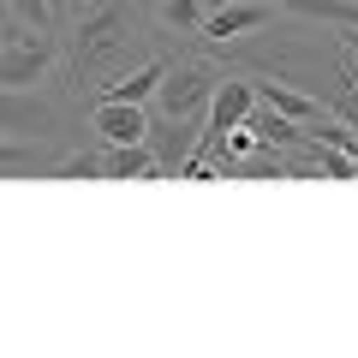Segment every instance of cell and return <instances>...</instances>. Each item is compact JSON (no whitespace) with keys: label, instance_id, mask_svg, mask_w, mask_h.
I'll use <instances>...</instances> for the list:
<instances>
[{"label":"cell","instance_id":"obj_16","mask_svg":"<svg viewBox=\"0 0 358 358\" xmlns=\"http://www.w3.org/2000/svg\"><path fill=\"white\" fill-rule=\"evenodd\" d=\"M162 18L173 30H192L197 24V0H162Z\"/></svg>","mask_w":358,"mask_h":358},{"label":"cell","instance_id":"obj_1","mask_svg":"<svg viewBox=\"0 0 358 358\" xmlns=\"http://www.w3.org/2000/svg\"><path fill=\"white\" fill-rule=\"evenodd\" d=\"M215 84H221V78L209 72V66L185 60V66H167L162 90H155V102H162V114H197V108L215 96Z\"/></svg>","mask_w":358,"mask_h":358},{"label":"cell","instance_id":"obj_2","mask_svg":"<svg viewBox=\"0 0 358 358\" xmlns=\"http://www.w3.org/2000/svg\"><path fill=\"white\" fill-rule=\"evenodd\" d=\"M251 108H257V84H245V78H227V84H215V96H209V126H203V138H197V150L215 155L221 131L239 126V120H251Z\"/></svg>","mask_w":358,"mask_h":358},{"label":"cell","instance_id":"obj_6","mask_svg":"<svg viewBox=\"0 0 358 358\" xmlns=\"http://www.w3.org/2000/svg\"><path fill=\"white\" fill-rule=\"evenodd\" d=\"M263 24H268V0H227V6H209L203 36H209V42H233V36L263 30Z\"/></svg>","mask_w":358,"mask_h":358},{"label":"cell","instance_id":"obj_12","mask_svg":"<svg viewBox=\"0 0 358 358\" xmlns=\"http://www.w3.org/2000/svg\"><path fill=\"white\" fill-rule=\"evenodd\" d=\"M257 102H268L275 114L299 120V126H310V120H322V108L310 102V96H299V90H287V84H257Z\"/></svg>","mask_w":358,"mask_h":358},{"label":"cell","instance_id":"obj_7","mask_svg":"<svg viewBox=\"0 0 358 358\" xmlns=\"http://www.w3.org/2000/svg\"><path fill=\"white\" fill-rule=\"evenodd\" d=\"M96 131L108 143H143L150 138V114H143V102H96Z\"/></svg>","mask_w":358,"mask_h":358},{"label":"cell","instance_id":"obj_10","mask_svg":"<svg viewBox=\"0 0 358 358\" xmlns=\"http://www.w3.org/2000/svg\"><path fill=\"white\" fill-rule=\"evenodd\" d=\"M162 78H167V60H150V66H138L131 78H120V84H108L96 102H150L155 90H162Z\"/></svg>","mask_w":358,"mask_h":358},{"label":"cell","instance_id":"obj_18","mask_svg":"<svg viewBox=\"0 0 358 358\" xmlns=\"http://www.w3.org/2000/svg\"><path fill=\"white\" fill-rule=\"evenodd\" d=\"M209 6H227V0H209Z\"/></svg>","mask_w":358,"mask_h":358},{"label":"cell","instance_id":"obj_19","mask_svg":"<svg viewBox=\"0 0 358 358\" xmlns=\"http://www.w3.org/2000/svg\"><path fill=\"white\" fill-rule=\"evenodd\" d=\"M352 54H358V36H352Z\"/></svg>","mask_w":358,"mask_h":358},{"label":"cell","instance_id":"obj_9","mask_svg":"<svg viewBox=\"0 0 358 358\" xmlns=\"http://www.w3.org/2000/svg\"><path fill=\"white\" fill-rule=\"evenodd\" d=\"M268 6H287V13L334 24V30H358V0H268Z\"/></svg>","mask_w":358,"mask_h":358},{"label":"cell","instance_id":"obj_15","mask_svg":"<svg viewBox=\"0 0 358 358\" xmlns=\"http://www.w3.org/2000/svg\"><path fill=\"white\" fill-rule=\"evenodd\" d=\"M239 173H245V179H287V162H281V155H263V150H257L251 162H239Z\"/></svg>","mask_w":358,"mask_h":358},{"label":"cell","instance_id":"obj_13","mask_svg":"<svg viewBox=\"0 0 358 358\" xmlns=\"http://www.w3.org/2000/svg\"><path fill=\"white\" fill-rule=\"evenodd\" d=\"M215 150L227 155V162H251V155H257V150H268V143H263V131H257L251 120H239V126H227V131H221V143H215Z\"/></svg>","mask_w":358,"mask_h":358},{"label":"cell","instance_id":"obj_14","mask_svg":"<svg viewBox=\"0 0 358 358\" xmlns=\"http://www.w3.org/2000/svg\"><path fill=\"white\" fill-rule=\"evenodd\" d=\"M13 13L24 18L30 30H54V0H13Z\"/></svg>","mask_w":358,"mask_h":358},{"label":"cell","instance_id":"obj_17","mask_svg":"<svg viewBox=\"0 0 358 358\" xmlns=\"http://www.w3.org/2000/svg\"><path fill=\"white\" fill-rule=\"evenodd\" d=\"M60 179H102V155H72V162H60Z\"/></svg>","mask_w":358,"mask_h":358},{"label":"cell","instance_id":"obj_5","mask_svg":"<svg viewBox=\"0 0 358 358\" xmlns=\"http://www.w3.org/2000/svg\"><path fill=\"white\" fill-rule=\"evenodd\" d=\"M48 66H54V42H48V30H42V36H30V42H18V48L0 54V90H24V84H36Z\"/></svg>","mask_w":358,"mask_h":358},{"label":"cell","instance_id":"obj_11","mask_svg":"<svg viewBox=\"0 0 358 358\" xmlns=\"http://www.w3.org/2000/svg\"><path fill=\"white\" fill-rule=\"evenodd\" d=\"M251 126L263 131V143L268 150H305V126L299 120H287V114H275V108H251Z\"/></svg>","mask_w":358,"mask_h":358},{"label":"cell","instance_id":"obj_4","mask_svg":"<svg viewBox=\"0 0 358 358\" xmlns=\"http://www.w3.org/2000/svg\"><path fill=\"white\" fill-rule=\"evenodd\" d=\"M197 114H162V126H150V150L155 162H162V173H179L185 167V155L197 150Z\"/></svg>","mask_w":358,"mask_h":358},{"label":"cell","instance_id":"obj_3","mask_svg":"<svg viewBox=\"0 0 358 358\" xmlns=\"http://www.w3.org/2000/svg\"><path fill=\"white\" fill-rule=\"evenodd\" d=\"M120 30H126L120 6H96V13H84V24H78V42H72L78 72H84V66H96V60H108V54L120 48Z\"/></svg>","mask_w":358,"mask_h":358},{"label":"cell","instance_id":"obj_8","mask_svg":"<svg viewBox=\"0 0 358 358\" xmlns=\"http://www.w3.org/2000/svg\"><path fill=\"white\" fill-rule=\"evenodd\" d=\"M102 179H162V162H155L150 138H143V143H108Z\"/></svg>","mask_w":358,"mask_h":358}]
</instances>
